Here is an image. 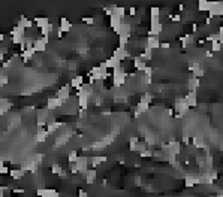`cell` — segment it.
<instances>
[{
    "instance_id": "cell-1",
    "label": "cell",
    "mask_w": 223,
    "mask_h": 197,
    "mask_svg": "<svg viewBox=\"0 0 223 197\" xmlns=\"http://www.w3.org/2000/svg\"><path fill=\"white\" fill-rule=\"evenodd\" d=\"M174 108H175V111H177V117L178 118H183L184 117V113H187L189 111V106H187V103L184 100V97H177L175 99V105H174Z\"/></svg>"
},
{
    "instance_id": "cell-2",
    "label": "cell",
    "mask_w": 223,
    "mask_h": 197,
    "mask_svg": "<svg viewBox=\"0 0 223 197\" xmlns=\"http://www.w3.org/2000/svg\"><path fill=\"white\" fill-rule=\"evenodd\" d=\"M223 15V3L222 2H211V6L208 11V17L214 18V17H222Z\"/></svg>"
},
{
    "instance_id": "cell-3",
    "label": "cell",
    "mask_w": 223,
    "mask_h": 197,
    "mask_svg": "<svg viewBox=\"0 0 223 197\" xmlns=\"http://www.w3.org/2000/svg\"><path fill=\"white\" fill-rule=\"evenodd\" d=\"M47 43H48V37H39V39H34V42H33L34 52H43L45 49H47Z\"/></svg>"
},
{
    "instance_id": "cell-4",
    "label": "cell",
    "mask_w": 223,
    "mask_h": 197,
    "mask_svg": "<svg viewBox=\"0 0 223 197\" xmlns=\"http://www.w3.org/2000/svg\"><path fill=\"white\" fill-rule=\"evenodd\" d=\"M75 166H77V170L79 173H86L88 170V158L87 157H78V160L75 161Z\"/></svg>"
},
{
    "instance_id": "cell-5",
    "label": "cell",
    "mask_w": 223,
    "mask_h": 197,
    "mask_svg": "<svg viewBox=\"0 0 223 197\" xmlns=\"http://www.w3.org/2000/svg\"><path fill=\"white\" fill-rule=\"evenodd\" d=\"M145 46L148 49H157V48H160V39L157 37V36H150V37H147L145 39Z\"/></svg>"
},
{
    "instance_id": "cell-6",
    "label": "cell",
    "mask_w": 223,
    "mask_h": 197,
    "mask_svg": "<svg viewBox=\"0 0 223 197\" xmlns=\"http://www.w3.org/2000/svg\"><path fill=\"white\" fill-rule=\"evenodd\" d=\"M127 81V73H118V75H112V85L114 87H123Z\"/></svg>"
},
{
    "instance_id": "cell-7",
    "label": "cell",
    "mask_w": 223,
    "mask_h": 197,
    "mask_svg": "<svg viewBox=\"0 0 223 197\" xmlns=\"http://www.w3.org/2000/svg\"><path fill=\"white\" fill-rule=\"evenodd\" d=\"M65 103L61 102L59 97H51V99H48V102H47V111H54V109H59L61 108Z\"/></svg>"
},
{
    "instance_id": "cell-8",
    "label": "cell",
    "mask_w": 223,
    "mask_h": 197,
    "mask_svg": "<svg viewBox=\"0 0 223 197\" xmlns=\"http://www.w3.org/2000/svg\"><path fill=\"white\" fill-rule=\"evenodd\" d=\"M114 30H115V33L118 34V36H123V34H130V33H132V32H130V30H132V26L129 24L127 21H124V23H121L120 26L117 27V28H114Z\"/></svg>"
},
{
    "instance_id": "cell-9",
    "label": "cell",
    "mask_w": 223,
    "mask_h": 197,
    "mask_svg": "<svg viewBox=\"0 0 223 197\" xmlns=\"http://www.w3.org/2000/svg\"><path fill=\"white\" fill-rule=\"evenodd\" d=\"M117 60H124V58H127L129 57V51L126 49V46H121V45H118V48L114 51V54H112Z\"/></svg>"
},
{
    "instance_id": "cell-10",
    "label": "cell",
    "mask_w": 223,
    "mask_h": 197,
    "mask_svg": "<svg viewBox=\"0 0 223 197\" xmlns=\"http://www.w3.org/2000/svg\"><path fill=\"white\" fill-rule=\"evenodd\" d=\"M69 88H70L69 85H65L57 91V97H59L63 103H66V100H69V97H70V90H69Z\"/></svg>"
},
{
    "instance_id": "cell-11",
    "label": "cell",
    "mask_w": 223,
    "mask_h": 197,
    "mask_svg": "<svg viewBox=\"0 0 223 197\" xmlns=\"http://www.w3.org/2000/svg\"><path fill=\"white\" fill-rule=\"evenodd\" d=\"M184 100H186V103H187V106L190 108H195L198 105V94L196 91H189V94L184 97Z\"/></svg>"
},
{
    "instance_id": "cell-12",
    "label": "cell",
    "mask_w": 223,
    "mask_h": 197,
    "mask_svg": "<svg viewBox=\"0 0 223 197\" xmlns=\"http://www.w3.org/2000/svg\"><path fill=\"white\" fill-rule=\"evenodd\" d=\"M162 30H163V24H162V21H160L159 24L150 26V30L147 32V34H148V37H150V36H157V37H159V34L162 33Z\"/></svg>"
},
{
    "instance_id": "cell-13",
    "label": "cell",
    "mask_w": 223,
    "mask_h": 197,
    "mask_svg": "<svg viewBox=\"0 0 223 197\" xmlns=\"http://www.w3.org/2000/svg\"><path fill=\"white\" fill-rule=\"evenodd\" d=\"M17 26L21 27V28H24V30H27V28H32V27H33V21H30L27 17L21 15V17H20V19H18Z\"/></svg>"
},
{
    "instance_id": "cell-14",
    "label": "cell",
    "mask_w": 223,
    "mask_h": 197,
    "mask_svg": "<svg viewBox=\"0 0 223 197\" xmlns=\"http://www.w3.org/2000/svg\"><path fill=\"white\" fill-rule=\"evenodd\" d=\"M59 30H60L61 33L70 32V30H72V23L69 21L68 18H60V26H59Z\"/></svg>"
},
{
    "instance_id": "cell-15",
    "label": "cell",
    "mask_w": 223,
    "mask_h": 197,
    "mask_svg": "<svg viewBox=\"0 0 223 197\" xmlns=\"http://www.w3.org/2000/svg\"><path fill=\"white\" fill-rule=\"evenodd\" d=\"M184 184H186V187H195L199 184V176L196 175H187L186 178H184Z\"/></svg>"
},
{
    "instance_id": "cell-16",
    "label": "cell",
    "mask_w": 223,
    "mask_h": 197,
    "mask_svg": "<svg viewBox=\"0 0 223 197\" xmlns=\"http://www.w3.org/2000/svg\"><path fill=\"white\" fill-rule=\"evenodd\" d=\"M133 67L136 69L138 72H144V69L147 67V64L139 55H136V57H133Z\"/></svg>"
},
{
    "instance_id": "cell-17",
    "label": "cell",
    "mask_w": 223,
    "mask_h": 197,
    "mask_svg": "<svg viewBox=\"0 0 223 197\" xmlns=\"http://www.w3.org/2000/svg\"><path fill=\"white\" fill-rule=\"evenodd\" d=\"M96 169H90V170H87L86 173H83V176H84V179H86L87 184H93L96 181Z\"/></svg>"
},
{
    "instance_id": "cell-18",
    "label": "cell",
    "mask_w": 223,
    "mask_h": 197,
    "mask_svg": "<svg viewBox=\"0 0 223 197\" xmlns=\"http://www.w3.org/2000/svg\"><path fill=\"white\" fill-rule=\"evenodd\" d=\"M124 15H126V9L123 6H114V11H112V15L111 17H115V18H120V19H124Z\"/></svg>"
},
{
    "instance_id": "cell-19",
    "label": "cell",
    "mask_w": 223,
    "mask_h": 197,
    "mask_svg": "<svg viewBox=\"0 0 223 197\" xmlns=\"http://www.w3.org/2000/svg\"><path fill=\"white\" fill-rule=\"evenodd\" d=\"M120 64H121V61L117 60L114 55H111L109 58L105 60V66H106V69H114V67H117V66H120Z\"/></svg>"
},
{
    "instance_id": "cell-20",
    "label": "cell",
    "mask_w": 223,
    "mask_h": 197,
    "mask_svg": "<svg viewBox=\"0 0 223 197\" xmlns=\"http://www.w3.org/2000/svg\"><path fill=\"white\" fill-rule=\"evenodd\" d=\"M88 160H90L88 163L91 164L93 167H97V166H100L103 161H106V157H103V155H95V157L88 158Z\"/></svg>"
},
{
    "instance_id": "cell-21",
    "label": "cell",
    "mask_w": 223,
    "mask_h": 197,
    "mask_svg": "<svg viewBox=\"0 0 223 197\" xmlns=\"http://www.w3.org/2000/svg\"><path fill=\"white\" fill-rule=\"evenodd\" d=\"M48 137V131L45 129H38V133H36V142L38 143H43Z\"/></svg>"
},
{
    "instance_id": "cell-22",
    "label": "cell",
    "mask_w": 223,
    "mask_h": 197,
    "mask_svg": "<svg viewBox=\"0 0 223 197\" xmlns=\"http://www.w3.org/2000/svg\"><path fill=\"white\" fill-rule=\"evenodd\" d=\"M34 24H36V27H38L39 30H42L45 26L50 24V19L47 17H38V18H34Z\"/></svg>"
},
{
    "instance_id": "cell-23",
    "label": "cell",
    "mask_w": 223,
    "mask_h": 197,
    "mask_svg": "<svg viewBox=\"0 0 223 197\" xmlns=\"http://www.w3.org/2000/svg\"><path fill=\"white\" fill-rule=\"evenodd\" d=\"M84 85V78L83 76H75V78H72V81H70V85L69 87H72V88H77V90H79L81 87Z\"/></svg>"
},
{
    "instance_id": "cell-24",
    "label": "cell",
    "mask_w": 223,
    "mask_h": 197,
    "mask_svg": "<svg viewBox=\"0 0 223 197\" xmlns=\"http://www.w3.org/2000/svg\"><path fill=\"white\" fill-rule=\"evenodd\" d=\"M199 85H201V82H199V79H198V78L192 76L189 81H187V88H189V91H196Z\"/></svg>"
},
{
    "instance_id": "cell-25",
    "label": "cell",
    "mask_w": 223,
    "mask_h": 197,
    "mask_svg": "<svg viewBox=\"0 0 223 197\" xmlns=\"http://www.w3.org/2000/svg\"><path fill=\"white\" fill-rule=\"evenodd\" d=\"M60 122H57V121H51V122H47V131H48V135H51V133H54L56 130L60 129Z\"/></svg>"
},
{
    "instance_id": "cell-26",
    "label": "cell",
    "mask_w": 223,
    "mask_h": 197,
    "mask_svg": "<svg viewBox=\"0 0 223 197\" xmlns=\"http://www.w3.org/2000/svg\"><path fill=\"white\" fill-rule=\"evenodd\" d=\"M9 175H11V178L12 179H21V178H24V170L23 169H12V170L9 172Z\"/></svg>"
},
{
    "instance_id": "cell-27",
    "label": "cell",
    "mask_w": 223,
    "mask_h": 197,
    "mask_svg": "<svg viewBox=\"0 0 223 197\" xmlns=\"http://www.w3.org/2000/svg\"><path fill=\"white\" fill-rule=\"evenodd\" d=\"M210 6H211V2H208V0H199V2H198V11H205V12H208V11H210Z\"/></svg>"
},
{
    "instance_id": "cell-28",
    "label": "cell",
    "mask_w": 223,
    "mask_h": 197,
    "mask_svg": "<svg viewBox=\"0 0 223 197\" xmlns=\"http://www.w3.org/2000/svg\"><path fill=\"white\" fill-rule=\"evenodd\" d=\"M148 108H150V105H147V103H142V102H138L136 108H135V112L141 115V113H144V112L148 111Z\"/></svg>"
},
{
    "instance_id": "cell-29",
    "label": "cell",
    "mask_w": 223,
    "mask_h": 197,
    "mask_svg": "<svg viewBox=\"0 0 223 197\" xmlns=\"http://www.w3.org/2000/svg\"><path fill=\"white\" fill-rule=\"evenodd\" d=\"M34 54H36V52H34L33 48H27V49L23 51V55H21V57H23V60L24 61H27V60H30V58H33Z\"/></svg>"
},
{
    "instance_id": "cell-30",
    "label": "cell",
    "mask_w": 223,
    "mask_h": 197,
    "mask_svg": "<svg viewBox=\"0 0 223 197\" xmlns=\"http://www.w3.org/2000/svg\"><path fill=\"white\" fill-rule=\"evenodd\" d=\"M180 42H183V45H190V43L195 42V36L193 34H186V36H181L180 37Z\"/></svg>"
},
{
    "instance_id": "cell-31",
    "label": "cell",
    "mask_w": 223,
    "mask_h": 197,
    "mask_svg": "<svg viewBox=\"0 0 223 197\" xmlns=\"http://www.w3.org/2000/svg\"><path fill=\"white\" fill-rule=\"evenodd\" d=\"M139 57H141V58H142L144 61L151 60V49H148V48L145 46V48H144V51H142V54H141Z\"/></svg>"
},
{
    "instance_id": "cell-32",
    "label": "cell",
    "mask_w": 223,
    "mask_h": 197,
    "mask_svg": "<svg viewBox=\"0 0 223 197\" xmlns=\"http://www.w3.org/2000/svg\"><path fill=\"white\" fill-rule=\"evenodd\" d=\"M150 15H151V18H160V8L159 6H151L150 8Z\"/></svg>"
},
{
    "instance_id": "cell-33",
    "label": "cell",
    "mask_w": 223,
    "mask_h": 197,
    "mask_svg": "<svg viewBox=\"0 0 223 197\" xmlns=\"http://www.w3.org/2000/svg\"><path fill=\"white\" fill-rule=\"evenodd\" d=\"M151 100H153V94H150V93H144L139 102H142V103H147V105H150V103H151Z\"/></svg>"
},
{
    "instance_id": "cell-34",
    "label": "cell",
    "mask_w": 223,
    "mask_h": 197,
    "mask_svg": "<svg viewBox=\"0 0 223 197\" xmlns=\"http://www.w3.org/2000/svg\"><path fill=\"white\" fill-rule=\"evenodd\" d=\"M210 51L213 52V54H214V52H220L222 51V43L220 42H211V49H210Z\"/></svg>"
},
{
    "instance_id": "cell-35",
    "label": "cell",
    "mask_w": 223,
    "mask_h": 197,
    "mask_svg": "<svg viewBox=\"0 0 223 197\" xmlns=\"http://www.w3.org/2000/svg\"><path fill=\"white\" fill-rule=\"evenodd\" d=\"M130 36H132V33H130V34H123V36H118V41H120V45H121V46H126V43H127L129 39H130Z\"/></svg>"
},
{
    "instance_id": "cell-36",
    "label": "cell",
    "mask_w": 223,
    "mask_h": 197,
    "mask_svg": "<svg viewBox=\"0 0 223 197\" xmlns=\"http://www.w3.org/2000/svg\"><path fill=\"white\" fill-rule=\"evenodd\" d=\"M78 160V152L77 151H72V152H69L68 154V161L69 163H75Z\"/></svg>"
},
{
    "instance_id": "cell-37",
    "label": "cell",
    "mask_w": 223,
    "mask_h": 197,
    "mask_svg": "<svg viewBox=\"0 0 223 197\" xmlns=\"http://www.w3.org/2000/svg\"><path fill=\"white\" fill-rule=\"evenodd\" d=\"M204 75H205V70H204L202 67H199L198 70L192 72V76H193V78H198V79H199L201 76H204Z\"/></svg>"
},
{
    "instance_id": "cell-38",
    "label": "cell",
    "mask_w": 223,
    "mask_h": 197,
    "mask_svg": "<svg viewBox=\"0 0 223 197\" xmlns=\"http://www.w3.org/2000/svg\"><path fill=\"white\" fill-rule=\"evenodd\" d=\"M51 172L52 173H56V175H60L61 172H63V169H61V166L59 163H54L51 167Z\"/></svg>"
},
{
    "instance_id": "cell-39",
    "label": "cell",
    "mask_w": 223,
    "mask_h": 197,
    "mask_svg": "<svg viewBox=\"0 0 223 197\" xmlns=\"http://www.w3.org/2000/svg\"><path fill=\"white\" fill-rule=\"evenodd\" d=\"M139 155H141L142 158H150V157H153V151L147 148V149H144V151H141V152H139Z\"/></svg>"
},
{
    "instance_id": "cell-40",
    "label": "cell",
    "mask_w": 223,
    "mask_h": 197,
    "mask_svg": "<svg viewBox=\"0 0 223 197\" xmlns=\"http://www.w3.org/2000/svg\"><path fill=\"white\" fill-rule=\"evenodd\" d=\"M205 41H210V42H220V41H219V36H217V34L216 33H213V34H208V36H207V39ZM222 43V42H220Z\"/></svg>"
},
{
    "instance_id": "cell-41",
    "label": "cell",
    "mask_w": 223,
    "mask_h": 197,
    "mask_svg": "<svg viewBox=\"0 0 223 197\" xmlns=\"http://www.w3.org/2000/svg\"><path fill=\"white\" fill-rule=\"evenodd\" d=\"M141 84H142V85H150V84H151V76L142 75V78H141Z\"/></svg>"
},
{
    "instance_id": "cell-42",
    "label": "cell",
    "mask_w": 223,
    "mask_h": 197,
    "mask_svg": "<svg viewBox=\"0 0 223 197\" xmlns=\"http://www.w3.org/2000/svg\"><path fill=\"white\" fill-rule=\"evenodd\" d=\"M153 72H154V67H151V66H147V67L144 69V72H142V73H144L145 76H151V75H153Z\"/></svg>"
},
{
    "instance_id": "cell-43",
    "label": "cell",
    "mask_w": 223,
    "mask_h": 197,
    "mask_svg": "<svg viewBox=\"0 0 223 197\" xmlns=\"http://www.w3.org/2000/svg\"><path fill=\"white\" fill-rule=\"evenodd\" d=\"M199 67H201V64H199L198 61H192V63H190V66H189V69L192 70V72H195V70H198Z\"/></svg>"
},
{
    "instance_id": "cell-44",
    "label": "cell",
    "mask_w": 223,
    "mask_h": 197,
    "mask_svg": "<svg viewBox=\"0 0 223 197\" xmlns=\"http://www.w3.org/2000/svg\"><path fill=\"white\" fill-rule=\"evenodd\" d=\"M9 167H6V166H3V164H0V173L2 175H6V173H9Z\"/></svg>"
},
{
    "instance_id": "cell-45",
    "label": "cell",
    "mask_w": 223,
    "mask_h": 197,
    "mask_svg": "<svg viewBox=\"0 0 223 197\" xmlns=\"http://www.w3.org/2000/svg\"><path fill=\"white\" fill-rule=\"evenodd\" d=\"M83 21H84V23H87V24H93V23H95V19H93L91 17H84V18H83Z\"/></svg>"
},
{
    "instance_id": "cell-46",
    "label": "cell",
    "mask_w": 223,
    "mask_h": 197,
    "mask_svg": "<svg viewBox=\"0 0 223 197\" xmlns=\"http://www.w3.org/2000/svg\"><path fill=\"white\" fill-rule=\"evenodd\" d=\"M136 8H135V6H132V8H129V14H130V15H132V17H136Z\"/></svg>"
},
{
    "instance_id": "cell-47",
    "label": "cell",
    "mask_w": 223,
    "mask_h": 197,
    "mask_svg": "<svg viewBox=\"0 0 223 197\" xmlns=\"http://www.w3.org/2000/svg\"><path fill=\"white\" fill-rule=\"evenodd\" d=\"M171 19H172V23H178V21H181V15H172L171 17Z\"/></svg>"
},
{
    "instance_id": "cell-48",
    "label": "cell",
    "mask_w": 223,
    "mask_h": 197,
    "mask_svg": "<svg viewBox=\"0 0 223 197\" xmlns=\"http://www.w3.org/2000/svg\"><path fill=\"white\" fill-rule=\"evenodd\" d=\"M169 46H171L169 42H160V48H163V49H169Z\"/></svg>"
},
{
    "instance_id": "cell-49",
    "label": "cell",
    "mask_w": 223,
    "mask_h": 197,
    "mask_svg": "<svg viewBox=\"0 0 223 197\" xmlns=\"http://www.w3.org/2000/svg\"><path fill=\"white\" fill-rule=\"evenodd\" d=\"M78 197H88V194H87V191H84V190H79V191H78Z\"/></svg>"
},
{
    "instance_id": "cell-50",
    "label": "cell",
    "mask_w": 223,
    "mask_h": 197,
    "mask_svg": "<svg viewBox=\"0 0 223 197\" xmlns=\"http://www.w3.org/2000/svg\"><path fill=\"white\" fill-rule=\"evenodd\" d=\"M205 55H207V58H211V57H213L214 54H213L211 51H207V52H205Z\"/></svg>"
},
{
    "instance_id": "cell-51",
    "label": "cell",
    "mask_w": 223,
    "mask_h": 197,
    "mask_svg": "<svg viewBox=\"0 0 223 197\" xmlns=\"http://www.w3.org/2000/svg\"><path fill=\"white\" fill-rule=\"evenodd\" d=\"M205 24H207V26H210V24H211V18H210V17H207V19H205Z\"/></svg>"
},
{
    "instance_id": "cell-52",
    "label": "cell",
    "mask_w": 223,
    "mask_h": 197,
    "mask_svg": "<svg viewBox=\"0 0 223 197\" xmlns=\"http://www.w3.org/2000/svg\"><path fill=\"white\" fill-rule=\"evenodd\" d=\"M3 41H5V34H3L2 32H0V43L3 42Z\"/></svg>"
},
{
    "instance_id": "cell-53",
    "label": "cell",
    "mask_w": 223,
    "mask_h": 197,
    "mask_svg": "<svg viewBox=\"0 0 223 197\" xmlns=\"http://www.w3.org/2000/svg\"><path fill=\"white\" fill-rule=\"evenodd\" d=\"M12 197H15V196H12Z\"/></svg>"
}]
</instances>
